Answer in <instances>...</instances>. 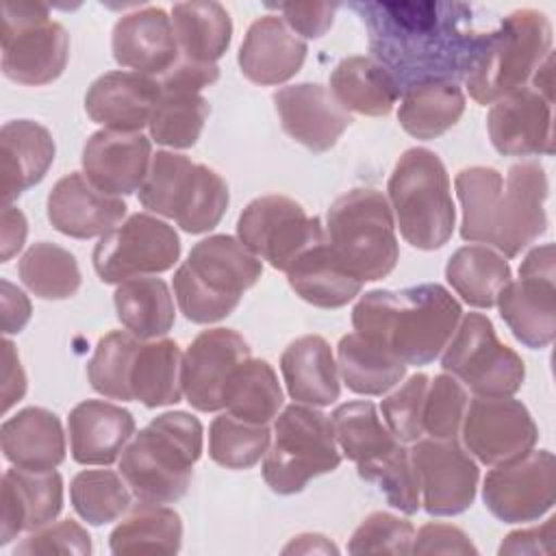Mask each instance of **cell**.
Returning a JSON list of instances; mask_svg holds the SVG:
<instances>
[{
    "label": "cell",
    "mask_w": 556,
    "mask_h": 556,
    "mask_svg": "<svg viewBox=\"0 0 556 556\" xmlns=\"http://www.w3.org/2000/svg\"><path fill=\"white\" fill-rule=\"evenodd\" d=\"M139 202L143 208L174 219L185 232L202 235L222 222L230 195L226 180L208 165L159 150L139 187Z\"/></svg>",
    "instance_id": "cell-9"
},
{
    "label": "cell",
    "mask_w": 556,
    "mask_h": 556,
    "mask_svg": "<svg viewBox=\"0 0 556 556\" xmlns=\"http://www.w3.org/2000/svg\"><path fill=\"white\" fill-rule=\"evenodd\" d=\"M552 102L534 87H519L495 100L486 115L493 148L504 156L552 154Z\"/></svg>",
    "instance_id": "cell-20"
},
{
    "label": "cell",
    "mask_w": 556,
    "mask_h": 556,
    "mask_svg": "<svg viewBox=\"0 0 556 556\" xmlns=\"http://www.w3.org/2000/svg\"><path fill=\"white\" fill-rule=\"evenodd\" d=\"M556 497V460L549 450H530L493 465L482 482L489 513L504 523H528L552 510Z\"/></svg>",
    "instance_id": "cell-16"
},
{
    "label": "cell",
    "mask_w": 556,
    "mask_h": 556,
    "mask_svg": "<svg viewBox=\"0 0 556 556\" xmlns=\"http://www.w3.org/2000/svg\"><path fill=\"white\" fill-rule=\"evenodd\" d=\"M70 500L80 519L102 526L119 519L130 508V489L122 473L111 469H85L72 478Z\"/></svg>",
    "instance_id": "cell-45"
},
{
    "label": "cell",
    "mask_w": 556,
    "mask_h": 556,
    "mask_svg": "<svg viewBox=\"0 0 556 556\" xmlns=\"http://www.w3.org/2000/svg\"><path fill=\"white\" fill-rule=\"evenodd\" d=\"M280 371L291 400L308 406H330L341 395L339 365L330 343L319 334L291 341L280 354Z\"/></svg>",
    "instance_id": "cell-31"
},
{
    "label": "cell",
    "mask_w": 556,
    "mask_h": 556,
    "mask_svg": "<svg viewBox=\"0 0 556 556\" xmlns=\"http://www.w3.org/2000/svg\"><path fill=\"white\" fill-rule=\"evenodd\" d=\"M202 445L204 430L198 417L185 410L163 413L128 441L119 456V473L141 502H178L191 484Z\"/></svg>",
    "instance_id": "cell-4"
},
{
    "label": "cell",
    "mask_w": 556,
    "mask_h": 556,
    "mask_svg": "<svg viewBox=\"0 0 556 556\" xmlns=\"http://www.w3.org/2000/svg\"><path fill=\"white\" fill-rule=\"evenodd\" d=\"M271 432L267 424L243 421L228 410L208 426V456L226 469H250L267 452Z\"/></svg>",
    "instance_id": "cell-46"
},
{
    "label": "cell",
    "mask_w": 556,
    "mask_h": 556,
    "mask_svg": "<svg viewBox=\"0 0 556 556\" xmlns=\"http://www.w3.org/2000/svg\"><path fill=\"white\" fill-rule=\"evenodd\" d=\"M285 274L291 289L317 308H341L363 289V280L343 267L328 241L300 254Z\"/></svg>",
    "instance_id": "cell-32"
},
{
    "label": "cell",
    "mask_w": 556,
    "mask_h": 556,
    "mask_svg": "<svg viewBox=\"0 0 556 556\" xmlns=\"http://www.w3.org/2000/svg\"><path fill=\"white\" fill-rule=\"evenodd\" d=\"M463 308L439 282L400 291L374 289L352 308L354 332L384 345L404 365L424 367L441 356L452 339Z\"/></svg>",
    "instance_id": "cell-3"
},
{
    "label": "cell",
    "mask_w": 556,
    "mask_h": 556,
    "mask_svg": "<svg viewBox=\"0 0 556 556\" xmlns=\"http://www.w3.org/2000/svg\"><path fill=\"white\" fill-rule=\"evenodd\" d=\"M547 54H552L547 15L536 9H517L495 30L484 33L463 80L478 104H493L526 87Z\"/></svg>",
    "instance_id": "cell-6"
},
{
    "label": "cell",
    "mask_w": 556,
    "mask_h": 556,
    "mask_svg": "<svg viewBox=\"0 0 556 556\" xmlns=\"http://www.w3.org/2000/svg\"><path fill=\"white\" fill-rule=\"evenodd\" d=\"M326 241L358 280L374 282L389 276L397 265L400 248L387 195L369 187L339 195L326 215Z\"/></svg>",
    "instance_id": "cell-8"
},
{
    "label": "cell",
    "mask_w": 556,
    "mask_h": 556,
    "mask_svg": "<svg viewBox=\"0 0 556 556\" xmlns=\"http://www.w3.org/2000/svg\"><path fill=\"white\" fill-rule=\"evenodd\" d=\"M141 339L128 330H111L98 343L87 363L91 389L109 400L132 402L130 367Z\"/></svg>",
    "instance_id": "cell-47"
},
{
    "label": "cell",
    "mask_w": 556,
    "mask_h": 556,
    "mask_svg": "<svg viewBox=\"0 0 556 556\" xmlns=\"http://www.w3.org/2000/svg\"><path fill=\"white\" fill-rule=\"evenodd\" d=\"M274 7L280 11L285 24L298 37L306 39L324 37L330 30L339 9L337 2H280Z\"/></svg>",
    "instance_id": "cell-53"
},
{
    "label": "cell",
    "mask_w": 556,
    "mask_h": 556,
    "mask_svg": "<svg viewBox=\"0 0 556 556\" xmlns=\"http://www.w3.org/2000/svg\"><path fill=\"white\" fill-rule=\"evenodd\" d=\"M178 256L180 239L174 226L150 213H135L100 237L91 261L102 282L119 285L130 278L167 271Z\"/></svg>",
    "instance_id": "cell-13"
},
{
    "label": "cell",
    "mask_w": 556,
    "mask_h": 556,
    "mask_svg": "<svg viewBox=\"0 0 556 556\" xmlns=\"http://www.w3.org/2000/svg\"><path fill=\"white\" fill-rule=\"evenodd\" d=\"M367 28L371 59L395 80L400 93L428 80L465 78L484 37L473 7L443 0L352 2Z\"/></svg>",
    "instance_id": "cell-1"
},
{
    "label": "cell",
    "mask_w": 556,
    "mask_h": 556,
    "mask_svg": "<svg viewBox=\"0 0 556 556\" xmlns=\"http://www.w3.org/2000/svg\"><path fill=\"white\" fill-rule=\"evenodd\" d=\"M35 556V554H70V556H87L91 554V536L89 532L74 519H63L59 523H48L39 530L28 532L15 547L13 556Z\"/></svg>",
    "instance_id": "cell-52"
},
{
    "label": "cell",
    "mask_w": 556,
    "mask_h": 556,
    "mask_svg": "<svg viewBox=\"0 0 556 556\" xmlns=\"http://www.w3.org/2000/svg\"><path fill=\"white\" fill-rule=\"evenodd\" d=\"M441 367L476 395H515L526 378L521 356L502 343L493 321L482 313L460 317L452 339L441 352Z\"/></svg>",
    "instance_id": "cell-12"
},
{
    "label": "cell",
    "mask_w": 556,
    "mask_h": 556,
    "mask_svg": "<svg viewBox=\"0 0 556 556\" xmlns=\"http://www.w3.org/2000/svg\"><path fill=\"white\" fill-rule=\"evenodd\" d=\"M330 421L339 450L356 465L371 463L400 445L387 424L378 417L376 406L367 400L339 404L332 410Z\"/></svg>",
    "instance_id": "cell-42"
},
{
    "label": "cell",
    "mask_w": 556,
    "mask_h": 556,
    "mask_svg": "<svg viewBox=\"0 0 556 556\" xmlns=\"http://www.w3.org/2000/svg\"><path fill=\"white\" fill-rule=\"evenodd\" d=\"M119 324L141 341L165 337L174 321V298L165 280L139 276L117 285L113 293Z\"/></svg>",
    "instance_id": "cell-36"
},
{
    "label": "cell",
    "mask_w": 556,
    "mask_h": 556,
    "mask_svg": "<svg viewBox=\"0 0 556 556\" xmlns=\"http://www.w3.org/2000/svg\"><path fill=\"white\" fill-rule=\"evenodd\" d=\"M172 24L182 59L195 63H215L232 39V20L213 0L176 2L172 7Z\"/></svg>",
    "instance_id": "cell-37"
},
{
    "label": "cell",
    "mask_w": 556,
    "mask_h": 556,
    "mask_svg": "<svg viewBox=\"0 0 556 556\" xmlns=\"http://www.w3.org/2000/svg\"><path fill=\"white\" fill-rule=\"evenodd\" d=\"M24 287L41 300H67L80 289L76 256L50 241L33 243L17 263Z\"/></svg>",
    "instance_id": "cell-43"
},
{
    "label": "cell",
    "mask_w": 556,
    "mask_h": 556,
    "mask_svg": "<svg viewBox=\"0 0 556 556\" xmlns=\"http://www.w3.org/2000/svg\"><path fill=\"white\" fill-rule=\"evenodd\" d=\"M80 163L93 187L119 198L139 191L143 185L152 163V146L141 132L102 128L87 139Z\"/></svg>",
    "instance_id": "cell-22"
},
{
    "label": "cell",
    "mask_w": 556,
    "mask_h": 556,
    "mask_svg": "<svg viewBox=\"0 0 556 556\" xmlns=\"http://www.w3.org/2000/svg\"><path fill=\"white\" fill-rule=\"evenodd\" d=\"M328 89L348 113L369 117L389 115L400 98L393 76L376 59L363 54L341 59L330 74Z\"/></svg>",
    "instance_id": "cell-33"
},
{
    "label": "cell",
    "mask_w": 556,
    "mask_h": 556,
    "mask_svg": "<svg viewBox=\"0 0 556 556\" xmlns=\"http://www.w3.org/2000/svg\"><path fill=\"white\" fill-rule=\"evenodd\" d=\"M250 358L248 341L232 328L202 330L182 354L180 384L187 402L200 413L224 408V391L232 371Z\"/></svg>",
    "instance_id": "cell-19"
},
{
    "label": "cell",
    "mask_w": 556,
    "mask_h": 556,
    "mask_svg": "<svg viewBox=\"0 0 556 556\" xmlns=\"http://www.w3.org/2000/svg\"><path fill=\"white\" fill-rule=\"evenodd\" d=\"M274 106L282 130L313 152L330 150L352 124V115L319 83L280 87L274 91Z\"/></svg>",
    "instance_id": "cell-21"
},
{
    "label": "cell",
    "mask_w": 556,
    "mask_h": 556,
    "mask_svg": "<svg viewBox=\"0 0 556 556\" xmlns=\"http://www.w3.org/2000/svg\"><path fill=\"white\" fill-rule=\"evenodd\" d=\"M341 463L332 421L317 406L293 402L276 415L274 441L263 460V480L274 493H300L313 478Z\"/></svg>",
    "instance_id": "cell-10"
},
{
    "label": "cell",
    "mask_w": 556,
    "mask_h": 556,
    "mask_svg": "<svg viewBox=\"0 0 556 556\" xmlns=\"http://www.w3.org/2000/svg\"><path fill=\"white\" fill-rule=\"evenodd\" d=\"M182 354L172 339L141 341L130 367V393L148 408L172 406L182 397L180 384Z\"/></svg>",
    "instance_id": "cell-40"
},
{
    "label": "cell",
    "mask_w": 556,
    "mask_h": 556,
    "mask_svg": "<svg viewBox=\"0 0 556 556\" xmlns=\"http://www.w3.org/2000/svg\"><path fill=\"white\" fill-rule=\"evenodd\" d=\"M467 391L452 374H437L428 382L421 424L430 439H456L467 408Z\"/></svg>",
    "instance_id": "cell-49"
},
{
    "label": "cell",
    "mask_w": 556,
    "mask_h": 556,
    "mask_svg": "<svg viewBox=\"0 0 556 556\" xmlns=\"http://www.w3.org/2000/svg\"><path fill=\"white\" fill-rule=\"evenodd\" d=\"M556 254L554 243L532 248L519 265V278L510 280L497 295V308L526 348H547L556 337Z\"/></svg>",
    "instance_id": "cell-15"
},
{
    "label": "cell",
    "mask_w": 556,
    "mask_h": 556,
    "mask_svg": "<svg viewBox=\"0 0 556 556\" xmlns=\"http://www.w3.org/2000/svg\"><path fill=\"white\" fill-rule=\"evenodd\" d=\"M428 382L430 378L426 374H413L380 402L382 419L400 443H415L424 434L421 413Z\"/></svg>",
    "instance_id": "cell-51"
},
{
    "label": "cell",
    "mask_w": 556,
    "mask_h": 556,
    "mask_svg": "<svg viewBox=\"0 0 556 556\" xmlns=\"http://www.w3.org/2000/svg\"><path fill=\"white\" fill-rule=\"evenodd\" d=\"M237 239L274 269L287 271L300 254L326 241V232L319 217L306 215L300 202L261 195L239 215Z\"/></svg>",
    "instance_id": "cell-14"
},
{
    "label": "cell",
    "mask_w": 556,
    "mask_h": 556,
    "mask_svg": "<svg viewBox=\"0 0 556 556\" xmlns=\"http://www.w3.org/2000/svg\"><path fill=\"white\" fill-rule=\"evenodd\" d=\"M337 554L339 549L330 543V539H326L324 534H298L291 539L289 545L282 547V554Z\"/></svg>",
    "instance_id": "cell-60"
},
{
    "label": "cell",
    "mask_w": 556,
    "mask_h": 556,
    "mask_svg": "<svg viewBox=\"0 0 556 556\" xmlns=\"http://www.w3.org/2000/svg\"><path fill=\"white\" fill-rule=\"evenodd\" d=\"M26 393V374L22 369L13 341H2V413L17 404Z\"/></svg>",
    "instance_id": "cell-58"
},
{
    "label": "cell",
    "mask_w": 556,
    "mask_h": 556,
    "mask_svg": "<svg viewBox=\"0 0 556 556\" xmlns=\"http://www.w3.org/2000/svg\"><path fill=\"white\" fill-rule=\"evenodd\" d=\"M261 274V258L237 237L211 235L198 241L174 271V295L189 321L213 324L239 306Z\"/></svg>",
    "instance_id": "cell-5"
},
{
    "label": "cell",
    "mask_w": 556,
    "mask_h": 556,
    "mask_svg": "<svg viewBox=\"0 0 556 556\" xmlns=\"http://www.w3.org/2000/svg\"><path fill=\"white\" fill-rule=\"evenodd\" d=\"M445 278L463 302L476 308H491L495 306L500 291L513 280V271L506 256L497 250L482 243H469L447 258Z\"/></svg>",
    "instance_id": "cell-38"
},
{
    "label": "cell",
    "mask_w": 556,
    "mask_h": 556,
    "mask_svg": "<svg viewBox=\"0 0 556 556\" xmlns=\"http://www.w3.org/2000/svg\"><path fill=\"white\" fill-rule=\"evenodd\" d=\"M465 93L458 83L428 80L402 91L397 122L415 139H437L458 124Z\"/></svg>",
    "instance_id": "cell-34"
},
{
    "label": "cell",
    "mask_w": 556,
    "mask_h": 556,
    "mask_svg": "<svg viewBox=\"0 0 556 556\" xmlns=\"http://www.w3.org/2000/svg\"><path fill=\"white\" fill-rule=\"evenodd\" d=\"M182 545L180 515L163 504L141 502L113 528L109 547L115 556L176 554Z\"/></svg>",
    "instance_id": "cell-39"
},
{
    "label": "cell",
    "mask_w": 556,
    "mask_h": 556,
    "mask_svg": "<svg viewBox=\"0 0 556 556\" xmlns=\"http://www.w3.org/2000/svg\"><path fill=\"white\" fill-rule=\"evenodd\" d=\"M26 232H28V222L24 217V213L11 204L2 206V226H0V239H2V252L0 258L2 263H7L11 256H15L24 241H26Z\"/></svg>",
    "instance_id": "cell-59"
},
{
    "label": "cell",
    "mask_w": 556,
    "mask_h": 556,
    "mask_svg": "<svg viewBox=\"0 0 556 556\" xmlns=\"http://www.w3.org/2000/svg\"><path fill=\"white\" fill-rule=\"evenodd\" d=\"M465 450L484 465H502L523 456L536 445L539 428L513 395H473L460 424Z\"/></svg>",
    "instance_id": "cell-17"
},
{
    "label": "cell",
    "mask_w": 556,
    "mask_h": 556,
    "mask_svg": "<svg viewBox=\"0 0 556 556\" xmlns=\"http://www.w3.org/2000/svg\"><path fill=\"white\" fill-rule=\"evenodd\" d=\"M554 528H556V517H549L543 526L536 528H526V530H515L510 532L497 554H552L554 549Z\"/></svg>",
    "instance_id": "cell-56"
},
{
    "label": "cell",
    "mask_w": 556,
    "mask_h": 556,
    "mask_svg": "<svg viewBox=\"0 0 556 556\" xmlns=\"http://www.w3.org/2000/svg\"><path fill=\"white\" fill-rule=\"evenodd\" d=\"M111 50L117 65L146 76H163L180 59L172 17L159 7L122 15L113 26Z\"/></svg>",
    "instance_id": "cell-25"
},
{
    "label": "cell",
    "mask_w": 556,
    "mask_h": 556,
    "mask_svg": "<svg viewBox=\"0 0 556 556\" xmlns=\"http://www.w3.org/2000/svg\"><path fill=\"white\" fill-rule=\"evenodd\" d=\"M408 452L428 515H460L473 504L480 469L456 439H417Z\"/></svg>",
    "instance_id": "cell-18"
},
{
    "label": "cell",
    "mask_w": 556,
    "mask_h": 556,
    "mask_svg": "<svg viewBox=\"0 0 556 556\" xmlns=\"http://www.w3.org/2000/svg\"><path fill=\"white\" fill-rule=\"evenodd\" d=\"M415 528L408 519L376 510L367 515L352 532L348 552L350 554H395L406 556L413 552Z\"/></svg>",
    "instance_id": "cell-50"
},
{
    "label": "cell",
    "mask_w": 556,
    "mask_h": 556,
    "mask_svg": "<svg viewBox=\"0 0 556 556\" xmlns=\"http://www.w3.org/2000/svg\"><path fill=\"white\" fill-rule=\"evenodd\" d=\"M4 458L22 469L50 471L65 458L61 419L43 406H26L0 426Z\"/></svg>",
    "instance_id": "cell-30"
},
{
    "label": "cell",
    "mask_w": 556,
    "mask_h": 556,
    "mask_svg": "<svg viewBox=\"0 0 556 556\" xmlns=\"http://www.w3.org/2000/svg\"><path fill=\"white\" fill-rule=\"evenodd\" d=\"M219 78V67L215 63H195L189 59H178L161 78V91H191L200 93L204 87Z\"/></svg>",
    "instance_id": "cell-55"
},
{
    "label": "cell",
    "mask_w": 556,
    "mask_h": 556,
    "mask_svg": "<svg viewBox=\"0 0 556 556\" xmlns=\"http://www.w3.org/2000/svg\"><path fill=\"white\" fill-rule=\"evenodd\" d=\"M161 96L159 80L139 72H106L98 76L85 93L87 115L119 132H139L148 126L154 104Z\"/></svg>",
    "instance_id": "cell-26"
},
{
    "label": "cell",
    "mask_w": 556,
    "mask_h": 556,
    "mask_svg": "<svg viewBox=\"0 0 556 556\" xmlns=\"http://www.w3.org/2000/svg\"><path fill=\"white\" fill-rule=\"evenodd\" d=\"M63 508V478L59 471H30L11 467L2 473L0 489V545L20 532L52 523Z\"/></svg>",
    "instance_id": "cell-23"
},
{
    "label": "cell",
    "mask_w": 556,
    "mask_h": 556,
    "mask_svg": "<svg viewBox=\"0 0 556 556\" xmlns=\"http://www.w3.org/2000/svg\"><path fill=\"white\" fill-rule=\"evenodd\" d=\"M389 206L400 235L417 250L443 248L456 226L450 176L437 152L408 148L395 163L389 182Z\"/></svg>",
    "instance_id": "cell-7"
},
{
    "label": "cell",
    "mask_w": 556,
    "mask_h": 556,
    "mask_svg": "<svg viewBox=\"0 0 556 556\" xmlns=\"http://www.w3.org/2000/svg\"><path fill=\"white\" fill-rule=\"evenodd\" d=\"M337 365L345 387L358 395H384L404 380L408 367L391 350L358 332L341 337Z\"/></svg>",
    "instance_id": "cell-35"
},
{
    "label": "cell",
    "mask_w": 556,
    "mask_h": 556,
    "mask_svg": "<svg viewBox=\"0 0 556 556\" xmlns=\"http://www.w3.org/2000/svg\"><path fill=\"white\" fill-rule=\"evenodd\" d=\"M0 302H2V332L7 337L22 332L33 313L28 295L22 289H17L13 282L2 278L0 280Z\"/></svg>",
    "instance_id": "cell-57"
},
{
    "label": "cell",
    "mask_w": 556,
    "mask_h": 556,
    "mask_svg": "<svg viewBox=\"0 0 556 556\" xmlns=\"http://www.w3.org/2000/svg\"><path fill=\"white\" fill-rule=\"evenodd\" d=\"M54 139L46 126L33 119H11L0 130L2 206L39 185L54 161Z\"/></svg>",
    "instance_id": "cell-29"
},
{
    "label": "cell",
    "mask_w": 556,
    "mask_h": 556,
    "mask_svg": "<svg viewBox=\"0 0 556 556\" xmlns=\"http://www.w3.org/2000/svg\"><path fill=\"white\" fill-rule=\"evenodd\" d=\"M308 46L282 17L263 15L254 20L239 48L241 74L256 85H282L304 65Z\"/></svg>",
    "instance_id": "cell-27"
},
{
    "label": "cell",
    "mask_w": 556,
    "mask_h": 556,
    "mask_svg": "<svg viewBox=\"0 0 556 556\" xmlns=\"http://www.w3.org/2000/svg\"><path fill=\"white\" fill-rule=\"evenodd\" d=\"M135 417L104 400H83L67 417L70 452L80 465H111L135 437Z\"/></svg>",
    "instance_id": "cell-28"
},
{
    "label": "cell",
    "mask_w": 556,
    "mask_h": 556,
    "mask_svg": "<svg viewBox=\"0 0 556 556\" xmlns=\"http://www.w3.org/2000/svg\"><path fill=\"white\" fill-rule=\"evenodd\" d=\"M48 219L61 235L74 239L102 237L126 215V202L93 187L85 174L72 172L48 193Z\"/></svg>",
    "instance_id": "cell-24"
},
{
    "label": "cell",
    "mask_w": 556,
    "mask_h": 556,
    "mask_svg": "<svg viewBox=\"0 0 556 556\" xmlns=\"http://www.w3.org/2000/svg\"><path fill=\"white\" fill-rule=\"evenodd\" d=\"M460 202V237L515 258L547 230V174L541 163L508 167L506 180L495 167L471 165L454 178Z\"/></svg>",
    "instance_id": "cell-2"
},
{
    "label": "cell",
    "mask_w": 556,
    "mask_h": 556,
    "mask_svg": "<svg viewBox=\"0 0 556 556\" xmlns=\"http://www.w3.org/2000/svg\"><path fill=\"white\" fill-rule=\"evenodd\" d=\"M282 400L274 367L252 356L232 371L224 391V408L252 424H269L282 408Z\"/></svg>",
    "instance_id": "cell-41"
},
{
    "label": "cell",
    "mask_w": 556,
    "mask_h": 556,
    "mask_svg": "<svg viewBox=\"0 0 556 556\" xmlns=\"http://www.w3.org/2000/svg\"><path fill=\"white\" fill-rule=\"evenodd\" d=\"M410 554H478V547L460 528L434 521L417 530Z\"/></svg>",
    "instance_id": "cell-54"
},
{
    "label": "cell",
    "mask_w": 556,
    "mask_h": 556,
    "mask_svg": "<svg viewBox=\"0 0 556 556\" xmlns=\"http://www.w3.org/2000/svg\"><path fill=\"white\" fill-rule=\"evenodd\" d=\"M356 469L365 482H371L380 489L389 506L404 515H415L421 508L417 471L413 467L408 447L402 443L371 463L356 465Z\"/></svg>",
    "instance_id": "cell-48"
},
{
    "label": "cell",
    "mask_w": 556,
    "mask_h": 556,
    "mask_svg": "<svg viewBox=\"0 0 556 556\" xmlns=\"http://www.w3.org/2000/svg\"><path fill=\"white\" fill-rule=\"evenodd\" d=\"M70 59V35L41 2L2 4V74L20 85L56 80Z\"/></svg>",
    "instance_id": "cell-11"
},
{
    "label": "cell",
    "mask_w": 556,
    "mask_h": 556,
    "mask_svg": "<svg viewBox=\"0 0 556 556\" xmlns=\"http://www.w3.org/2000/svg\"><path fill=\"white\" fill-rule=\"evenodd\" d=\"M206 117L208 102L202 93L161 91L148 122L150 139L174 150L191 148L200 139Z\"/></svg>",
    "instance_id": "cell-44"
}]
</instances>
